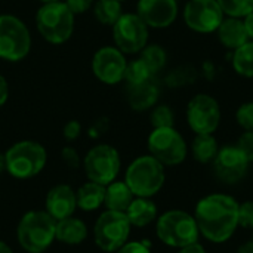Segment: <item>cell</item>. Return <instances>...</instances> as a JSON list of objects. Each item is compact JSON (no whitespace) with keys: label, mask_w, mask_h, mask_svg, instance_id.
Listing matches in <instances>:
<instances>
[{"label":"cell","mask_w":253,"mask_h":253,"mask_svg":"<svg viewBox=\"0 0 253 253\" xmlns=\"http://www.w3.org/2000/svg\"><path fill=\"white\" fill-rule=\"evenodd\" d=\"M125 182L135 197L156 196L166 182L165 166L151 154L136 157L126 169Z\"/></svg>","instance_id":"5"},{"label":"cell","mask_w":253,"mask_h":253,"mask_svg":"<svg viewBox=\"0 0 253 253\" xmlns=\"http://www.w3.org/2000/svg\"><path fill=\"white\" fill-rule=\"evenodd\" d=\"M150 123L153 129L157 127H173L175 126V111L168 104H157L151 108Z\"/></svg>","instance_id":"30"},{"label":"cell","mask_w":253,"mask_h":253,"mask_svg":"<svg viewBox=\"0 0 253 253\" xmlns=\"http://www.w3.org/2000/svg\"><path fill=\"white\" fill-rule=\"evenodd\" d=\"M215 34H216L218 42L227 50H231V52L240 47L242 44H245L246 42H249V36H248L243 18L225 16Z\"/></svg>","instance_id":"18"},{"label":"cell","mask_w":253,"mask_h":253,"mask_svg":"<svg viewBox=\"0 0 253 253\" xmlns=\"http://www.w3.org/2000/svg\"><path fill=\"white\" fill-rule=\"evenodd\" d=\"M239 227L253 230V200H246L239 205Z\"/></svg>","instance_id":"33"},{"label":"cell","mask_w":253,"mask_h":253,"mask_svg":"<svg viewBox=\"0 0 253 253\" xmlns=\"http://www.w3.org/2000/svg\"><path fill=\"white\" fill-rule=\"evenodd\" d=\"M252 240H253V234H252Z\"/></svg>","instance_id":"49"},{"label":"cell","mask_w":253,"mask_h":253,"mask_svg":"<svg viewBox=\"0 0 253 253\" xmlns=\"http://www.w3.org/2000/svg\"><path fill=\"white\" fill-rule=\"evenodd\" d=\"M188 127L196 133H212L219 129L222 122V110L219 101L211 93H196L190 98L185 108Z\"/></svg>","instance_id":"9"},{"label":"cell","mask_w":253,"mask_h":253,"mask_svg":"<svg viewBox=\"0 0 253 253\" xmlns=\"http://www.w3.org/2000/svg\"><path fill=\"white\" fill-rule=\"evenodd\" d=\"M153 79H156V76L151 73V70L141 58L127 61V67L125 73V82L127 83V86H138Z\"/></svg>","instance_id":"29"},{"label":"cell","mask_w":253,"mask_h":253,"mask_svg":"<svg viewBox=\"0 0 253 253\" xmlns=\"http://www.w3.org/2000/svg\"><path fill=\"white\" fill-rule=\"evenodd\" d=\"M62 135H64V138L68 142L76 141L82 135V125H80V122L79 120H70V122H67L65 126H64Z\"/></svg>","instance_id":"38"},{"label":"cell","mask_w":253,"mask_h":253,"mask_svg":"<svg viewBox=\"0 0 253 253\" xmlns=\"http://www.w3.org/2000/svg\"><path fill=\"white\" fill-rule=\"evenodd\" d=\"M239 202L225 193H212L202 197L194 209L200 236L211 243L228 242L239 228Z\"/></svg>","instance_id":"1"},{"label":"cell","mask_w":253,"mask_h":253,"mask_svg":"<svg viewBox=\"0 0 253 253\" xmlns=\"http://www.w3.org/2000/svg\"><path fill=\"white\" fill-rule=\"evenodd\" d=\"M114 253H151V245L147 240L142 242H126Z\"/></svg>","instance_id":"35"},{"label":"cell","mask_w":253,"mask_h":253,"mask_svg":"<svg viewBox=\"0 0 253 253\" xmlns=\"http://www.w3.org/2000/svg\"><path fill=\"white\" fill-rule=\"evenodd\" d=\"M130 222L125 212L105 211L93 225V239L96 246L104 252H117L130 236Z\"/></svg>","instance_id":"10"},{"label":"cell","mask_w":253,"mask_h":253,"mask_svg":"<svg viewBox=\"0 0 253 253\" xmlns=\"http://www.w3.org/2000/svg\"><path fill=\"white\" fill-rule=\"evenodd\" d=\"M236 122L243 130H253V101L240 104L236 110Z\"/></svg>","instance_id":"32"},{"label":"cell","mask_w":253,"mask_h":253,"mask_svg":"<svg viewBox=\"0 0 253 253\" xmlns=\"http://www.w3.org/2000/svg\"><path fill=\"white\" fill-rule=\"evenodd\" d=\"M231 65L237 76L253 79V40L246 42L231 53Z\"/></svg>","instance_id":"26"},{"label":"cell","mask_w":253,"mask_h":253,"mask_svg":"<svg viewBox=\"0 0 253 253\" xmlns=\"http://www.w3.org/2000/svg\"><path fill=\"white\" fill-rule=\"evenodd\" d=\"M127 102L135 111H148L159 104L160 99V86L156 79L145 82L138 86H127Z\"/></svg>","instance_id":"19"},{"label":"cell","mask_w":253,"mask_h":253,"mask_svg":"<svg viewBox=\"0 0 253 253\" xmlns=\"http://www.w3.org/2000/svg\"><path fill=\"white\" fill-rule=\"evenodd\" d=\"M76 15L65 1L44 3L36 12V27L43 40L50 44L68 42L74 33Z\"/></svg>","instance_id":"3"},{"label":"cell","mask_w":253,"mask_h":253,"mask_svg":"<svg viewBox=\"0 0 253 253\" xmlns=\"http://www.w3.org/2000/svg\"><path fill=\"white\" fill-rule=\"evenodd\" d=\"M0 253H13V251H12V248L7 243L0 240Z\"/></svg>","instance_id":"45"},{"label":"cell","mask_w":253,"mask_h":253,"mask_svg":"<svg viewBox=\"0 0 253 253\" xmlns=\"http://www.w3.org/2000/svg\"><path fill=\"white\" fill-rule=\"evenodd\" d=\"M92 12L99 24L108 27H113L119 21V18L125 13L122 1L119 0H96L92 7Z\"/></svg>","instance_id":"27"},{"label":"cell","mask_w":253,"mask_h":253,"mask_svg":"<svg viewBox=\"0 0 253 253\" xmlns=\"http://www.w3.org/2000/svg\"><path fill=\"white\" fill-rule=\"evenodd\" d=\"M225 16L245 18L253 10V0H218Z\"/></svg>","instance_id":"31"},{"label":"cell","mask_w":253,"mask_h":253,"mask_svg":"<svg viewBox=\"0 0 253 253\" xmlns=\"http://www.w3.org/2000/svg\"><path fill=\"white\" fill-rule=\"evenodd\" d=\"M6 172V157H4V153L0 154V173Z\"/></svg>","instance_id":"46"},{"label":"cell","mask_w":253,"mask_h":253,"mask_svg":"<svg viewBox=\"0 0 253 253\" xmlns=\"http://www.w3.org/2000/svg\"><path fill=\"white\" fill-rule=\"evenodd\" d=\"M139 58L147 64L154 76L162 73L168 64V52L162 44L148 43L139 53Z\"/></svg>","instance_id":"28"},{"label":"cell","mask_w":253,"mask_h":253,"mask_svg":"<svg viewBox=\"0 0 253 253\" xmlns=\"http://www.w3.org/2000/svg\"><path fill=\"white\" fill-rule=\"evenodd\" d=\"M237 253H253V240H248L237 248Z\"/></svg>","instance_id":"44"},{"label":"cell","mask_w":253,"mask_h":253,"mask_svg":"<svg viewBox=\"0 0 253 253\" xmlns=\"http://www.w3.org/2000/svg\"><path fill=\"white\" fill-rule=\"evenodd\" d=\"M9 98V84L7 80L0 74V108L7 102Z\"/></svg>","instance_id":"41"},{"label":"cell","mask_w":253,"mask_h":253,"mask_svg":"<svg viewBox=\"0 0 253 253\" xmlns=\"http://www.w3.org/2000/svg\"><path fill=\"white\" fill-rule=\"evenodd\" d=\"M125 213H126L130 225L136 227V228L148 227L159 218L157 206L148 197H135Z\"/></svg>","instance_id":"20"},{"label":"cell","mask_w":253,"mask_h":253,"mask_svg":"<svg viewBox=\"0 0 253 253\" xmlns=\"http://www.w3.org/2000/svg\"><path fill=\"white\" fill-rule=\"evenodd\" d=\"M199 71H200V76H203V77H205L206 80H209V82H213V80L216 79V74H218L216 65H215L213 61H211V59L203 61Z\"/></svg>","instance_id":"40"},{"label":"cell","mask_w":253,"mask_h":253,"mask_svg":"<svg viewBox=\"0 0 253 253\" xmlns=\"http://www.w3.org/2000/svg\"><path fill=\"white\" fill-rule=\"evenodd\" d=\"M176 253H208L205 246L200 243V242H196V243H191V245H187L181 249H178Z\"/></svg>","instance_id":"42"},{"label":"cell","mask_w":253,"mask_h":253,"mask_svg":"<svg viewBox=\"0 0 253 253\" xmlns=\"http://www.w3.org/2000/svg\"><path fill=\"white\" fill-rule=\"evenodd\" d=\"M249 166L251 162L236 144L221 147L215 160L212 162L216 179L225 185H237L242 182L249 172Z\"/></svg>","instance_id":"14"},{"label":"cell","mask_w":253,"mask_h":253,"mask_svg":"<svg viewBox=\"0 0 253 253\" xmlns=\"http://www.w3.org/2000/svg\"><path fill=\"white\" fill-rule=\"evenodd\" d=\"M108 127H110V120L107 117H101V119H98V120H95L92 123L87 133H89L90 138H99L108 130Z\"/></svg>","instance_id":"39"},{"label":"cell","mask_w":253,"mask_h":253,"mask_svg":"<svg viewBox=\"0 0 253 253\" xmlns=\"http://www.w3.org/2000/svg\"><path fill=\"white\" fill-rule=\"evenodd\" d=\"M243 21H245V27H246L248 36H249V40H253V10L243 18Z\"/></svg>","instance_id":"43"},{"label":"cell","mask_w":253,"mask_h":253,"mask_svg":"<svg viewBox=\"0 0 253 253\" xmlns=\"http://www.w3.org/2000/svg\"><path fill=\"white\" fill-rule=\"evenodd\" d=\"M37 1H40L42 4H44V3H53V1H61V0H37Z\"/></svg>","instance_id":"47"},{"label":"cell","mask_w":253,"mask_h":253,"mask_svg":"<svg viewBox=\"0 0 253 253\" xmlns=\"http://www.w3.org/2000/svg\"><path fill=\"white\" fill-rule=\"evenodd\" d=\"M114 46L125 55H136L148 44L150 28L136 12H125L111 27Z\"/></svg>","instance_id":"12"},{"label":"cell","mask_w":253,"mask_h":253,"mask_svg":"<svg viewBox=\"0 0 253 253\" xmlns=\"http://www.w3.org/2000/svg\"><path fill=\"white\" fill-rule=\"evenodd\" d=\"M83 168L89 181L107 187L117 179L122 169V159L113 145L98 144L86 153Z\"/></svg>","instance_id":"11"},{"label":"cell","mask_w":253,"mask_h":253,"mask_svg":"<svg viewBox=\"0 0 253 253\" xmlns=\"http://www.w3.org/2000/svg\"><path fill=\"white\" fill-rule=\"evenodd\" d=\"M31 50V33L25 22L15 15H0V58L19 62Z\"/></svg>","instance_id":"8"},{"label":"cell","mask_w":253,"mask_h":253,"mask_svg":"<svg viewBox=\"0 0 253 253\" xmlns=\"http://www.w3.org/2000/svg\"><path fill=\"white\" fill-rule=\"evenodd\" d=\"M148 154L159 160L165 168L179 166L187 160L188 144L182 133L173 127L153 129L147 139Z\"/></svg>","instance_id":"7"},{"label":"cell","mask_w":253,"mask_h":253,"mask_svg":"<svg viewBox=\"0 0 253 253\" xmlns=\"http://www.w3.org/2000/svg\"><path fill=\"white\" fill-rule=\"evenodd\" d=\"M77 209L76 191L67 184H58L52 187L44 199V211L55 219L61 221L73 213Z\"/></svg>","instance_id":"17"},{"label":"cell","mask_w":253,"mask_h":253,"mask_svg":"<svg viewBox=\"0 0 253 253\" xmlns=\"http://www.w3.org/2000/svg\"><path fill=\"white\" fill-rule=\"evenodd\" d=\"M193 159L200 165H212L215 160L218 151H219V142L212 133H200L196 135L191 141V145L188 147Z\"/></svg>","instance_id":"22"},{"label":"cell","mask_w":253,"mask_h":253,"mask_svg":"<svg viewBox=\"0 0 253 253\" xmlns=\"http://www.w3.org/2000/svg\"><path fill=\"white\" fill-rule=\"evenodd\" d=\"M96 0H65V4L71 9L74 15H82L86 13L93 7Z\"/></svg>","instance_id":"37"},{"label":"cell","mask_w":253,"mask_h":253,"mask_svg":"<svg viewBox=\"0 0 253 253\" xmlns=\"http://www.w3.org/2000/svg\"><path fill=\"white\" fill-rule=\"evenodd\" d=\"M61 157H62V162L67 165V168L70 169H79L82 160H80V156L79 153L76 151V148L67 145L61 150Z\"/></svg>","instance_id":"36"},{"label":"cell","mask_w":253,"mask_h":253,"mask_svg":"<svg viewBox=\"0 0 253 253\" xmlns=\"http://www.w3.org/2000/svg\"><path fill=\"white\" fill-rule=\"evenodd\" d=\"M136 13L148 28L165 30L175 24L179 15V3L178 0H138Z\"/></svg>","instance_id":"16"},{"label":"cell","mask_w":253,"mask_h":253,"mask_svg":"<svg viewBox=\"0 0 253 253\" xmlns=\"http://www.w3.org/2000/svg\"><path fill=\"white\" fill-rule=\"evenodd\" d=\"M135 199L133 193L127 187L125 181H113L105 187V200L104 206L108 211H116V212H126L132 200Z\"/></svg>","instance_id":"23"},{"label":"cell","mask_w":253,"mask_h":253,"mask_svg":"<svg viewBox=\"0 0 253 253\" xmlns=\"http://www.w3.org/2000/svg\"><path fill=\"white\" fill-rule=\"evenodd\" d=\"M56 221L46 211H30L18 222L16 240L27 253L46 252L56 240Z\"/></svg>","instance_id":"2"},{"label":"cell","mask_w":253,"mask_h":253,"mask_svg":"<svg viewBox=\"0 0 253 253\" xmlns=\"http://www.w3.org/2000/svg\"><path fill=\"white\" fill-rule=\"evenodd\" d=\"M55 237L58 242L67 246H77L83 243L87 237L86 224L74 216H68L65 219L56 221V233Z\"/></svg>","instance_id":"21"},{"label":"cell","mask_w":253,"mask_h":253,"mask_svg":"<svg viewBox=\"0 0 253 253\" xmlns=\"http://www.w3.org/2000/svg\"><path fill=\"white\" fill-rule=\"evenodd\" d=\"M200 76V71L190 64L178 65L172 70H169L165 76V84L170 89H182L187 86H191L197 82Z\"/></svg>","instance_id":"25"},{"label":"cell","mask_w":253,"mask_h":253,"mask_svg":"<svg viewBox=\"0 0 253 253\" xmlns=\"http://www.w3.org/2000/svg\"><path fill=\"white\" fill-rule=\"evenodd\" d=\"M77 208L83 212L98 211L105 200V185L87 181L76 191Z\"/></svg>","instance_id":"24"},{"label":"cell","mask_w":253,"mask_h":253,"mask_svg":"<svg viewBox=\"0 0 253 253\" xmlns=\"http://www.w3.org/2000/svg\"><path fill=\"white\" fill-rule=\"evenodd\" d=\"M6 172L16 179H30L37 176L46 166V148L36 141H19L7 148Z\"/></svg>","instance_id":"6"},{"label":"cell","mask_w":253,"mask_h":253,"mask_svg":"<svg viewBox=\"0 0 253 253\" xmlns=\"http://www.w3.org/2000/svg\"><path fill=\"white\" fill-rule=\"evenodd\" d=\"M156 234L165 246L173 249H181L200 239L194 215L181 209H172L162 213L156 219Z\"/></svg>","instance_id":"4"},{"label":"cell","mask_w":253,"mask_h":253,"mask_svg":"<svg viewBox=\"0 0 253 253\" xmlns=\"http://www.w3.org/2000/svg\"><path fill=\"white\" fill-rule=\"evenodd\" d=\"M237 148L246 156V159L253 163V130H243L236 142Z\"/></svg>","instance_id":"34"},{"label":"cell","mask_w":253,"mask_h":253,"mask_svg":"<svg viewBox=\"0 0 253 253\" xmlns=\"http://www.w3.org/2000/svg\"><path fill=\"white\" fill-rule=\"evenodd\" d=\"M119 1H122V3H123V1H126V0H119Z\"/></svg>","instance_id":"48"},{"label":"cell","mask_w":253,"mask_h":253,"mask_svg":"<svg viewBox=\"0 0 253 253\" xmlns=\"http://www.w3.org/2000/svg\"><path fill=\"white\" fill-rule=\"evenodd\" d=\"M184 24L197 34H213L225 18L218 0H187L182 10Z\"/></svg>","instance_id":"13"},{"label":"cell","mask_w":253,"mask_h":253,"mask_svg":"<svg viewBox=\"0 0 253 253\" xmlns=\"http://www.w3.org/2000/svg\"><path fill=\"white\" fill-rule=\"evenodd\" d=\"M126 67V55L116 46H102L93 53L92 73L104 84L114 86L123 82Z\"/></svg>","instance_id":"15"}]
</instances>
